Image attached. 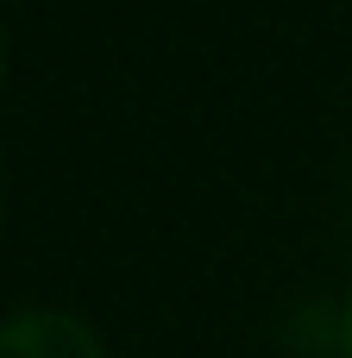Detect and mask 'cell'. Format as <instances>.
<instances>
[{
  "instance_id": "7a4b0ae2",
  "label": "cell",
  "mask_w": 352,
  "mask_h": 358,
  "mask_svg": "<svg viewBox=\"0 0 352 358\" xmlns=\"http://www.w3.org/2000/svg\"><path fill=\"white\" fill-rule=\"evenodd\" d=\"M340 352L352 358V296H346V308H340Z\"/></svg>"
},
{
  "instance_id": "3957f363",
  "label": "cell",
  "mask_w": 352,
  "mask_h": 358,
  "mask_svg": "<svg viewBox=\"0 0 352 358\" xmlns=\"http://www.w3.org/2000/svg\"><path fill=\"white\" fill-rule=\"evenodd\" d=\"M0 69H6V38H0Z\"/></svg>"
},
{
  "instance_id": "6da1fadb",
  "label": "cell",
  "mask_w": 352,
  "mask_h": 358,
  "mask_svg": "<svg viewBox=\"0 0 352 358\" xmlns=\"http://www.w3.org/2000/svg\"><path fill=\"white\" fill-rule=\"evenodd\" d=\"M0 358H107L101 334L63 308H19L0 321Z\"/></svg>"
}]
</instances>
